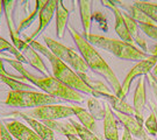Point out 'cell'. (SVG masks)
<instances>
[{"mask_svg": "<svg viewBox=\"0 0 157 140\" xmlns=\"http://www.w3.org/2000/svg\"><path fill=\"white\" fill-rule=\"evenodd\" d=\"M67 138L69 140H82L78 135H76V134H67Z\"/></svg>", "mask_w": 157, "mask_h": 140, "instance_id": "836d02e7", "label": "cell"}, {"mask_svg": "<svg viewBox=\"0 0 157 140\" xmlns=\"http://www.w3.org/2000/svg\"><path fill=\"white\" fill-rule=\"evenodd\" d=\"M28 45H30L35 50L41 53L42 55H44L48 58V61L50 62L51 68H52V74H54L55 78H57L59 82L65 84L67 86L78 91L80 94L83 92V94H86V95H91L92 97H95L94 91L79 77L78 74L76 71H73L72 69L67 64H65L63 61H61L56 55H54L45 46L41 45L36 40L32 41Z\"/></svg>", "mask_w": 157, "mask_h": 140, "instance_id": "3957f363", "label": "cell"}, {"mask_svg": "<svg viewBox=\"0 0 157 140\" xmlns=\"http://www.w3.org/2000/svg\"><path fill=\"white\" fill-rule=\"evenodd\" d=\"M70 107H71V110H72L73 114H75L76 117H78L80 124H82L84 127H86L87 130H90V131H92V132L94 133L95 130H97L95 119L92 117V114L89 112V110H85L84 107L78 106V105H70Z\"/></svg>", "mask_w": 157, "mask_h": 140, "instance_id": "44dd1931", "label": "cell"}, {"mask_svg": "<svg viewBox=\"0 0 157 140\" xmlns=\"http://www.w3.org/2000/svg\"><path fill=\"white\" fill-rule=\"evenodd\" d=\"M4 14V5H2V1L0 0V21H1V17Z\"/></svg>", "mask_w": 157, "mask_h": 140, "instance_id": "74e56055", "label": "cell"}, {"mask_svg": "<svg viewBox=\"0 0 157 140\" xmlns=\"http://www.w3.org/2000/svg\"><path fill=\"white\" fill-rule=\"evenodd\" d=\"M150 105H151L152 112L155 113V116H156V118H157V105H156V104H154L152 102H150Z\"/></svg>", "mask_w": 157, "mask_h": 140, "instance_id": "d590c367", "label": "cell"}, {"mask_svg": "<svg viewBox=\"0 0 157 140\" xmlns=\"http://www.w3.org/2000/svg\"><path fill=\"white\" fill-rule=\"evenodd\" d=\"M133 140H137V139H133Z\"/></svg>", "mask_w": 157, "mask_h": 140, "instance_id": "60d3db41", "label": "cell"}, {"mask_svg": "<svg viewBox=\"0 0 157 140\" xmlns=\"http://www.w3.org/2000/svg\"><path fill=\"white\" fill-rule=\"evenodd\" d=\"M151 73H152V74H151L152 76H154L155 78H157V63H156V64H155V67L152 68Z\"/></svg>", "mask_w": 157, "mask_h": 140, "instance_id": "8d00e7d4", "label": "cell"}, {"mask_svg": "<svg viewBox=\"0 0 157 140\" xmlns=\"http://www.w3.org/2000/svg\"><path fill=\"white\" fill-rule=\"evenodd\" d=\"M78 75H79V77L83 79L85 83L87 84L91 89L94 91L97 98H98V97H102V98H104V97L111 96L113 94L112 91H111V89L107 86L106 84L102 83L99 79L91 77L89 74H78Z\"/></svg>", "mask_w": 157, "mask_h": 140, "instance_id": "d6986e66", "label": "cell"}, {"mask_svg": "<svg viewBox=\"0 0 157 140\" xmlns=\"http://www.w3.org/2000/svg\"><path fill=\"white\" fill-rule=\"evenodd\" d=\"M152 78H154V81H155V82H156V84H157V78H155L154 76H152Z\"/></svg>", "mask_w": 157, "mask_h": 140, "instance_id": "f35d334b", "label": "cell"}, {"mask_svg": "<svg viewBox=\"0 0 157 140\" xmlns=\"http://www.w3.org/2000/svg\"><path fill=\"white\" fill-rule=\"evenodd\" d=\"M146 76H147V79L149 81L150 85H151L152 92H154V95H155V98H156V101H157V84H156V82H155V81H154V78H152L151 73L148 74V75H146Z\"/></svg>", "mask_w": 157, "mask_h": 140, "instance_id": "d6a6232c", "label": "cell"}, {"mask_svg": "<svg viewBox=\"0 0 157 140\" xmlns=\"http://www.w3.org/2000/svg\"><path fill=\"white\" fill-rule=\"evenodd\" d=\"M0 75L7 76V77H13V78H15V79H22L21 76H15V75H12V74L7 73V70H6L5 67H4V60H2V58H0Z\"/></svg>", "mask_w": 157, "mask_h": 140, "instance_id": "1f68e13d", "label": "cell"}, {"mask_svg": "<svg viewBox=\"0 0 157 140\" xmlns=\"http://www.w3.org/2000/svg\"><path fill=\"white\" fill-rule=\"evenodd\" d=\"M87 109L89 112L92 114V117L98 120H104L105 119V114H106V110H105V104H102L97 97H92L91 96L87 101Z\"/></svg>", "mask_w": 157, "mask_h": 140, "instance_id": "cb8c5ba5", "label": "cell"}, {"mask_svg": "<svg viewBox=\"0 0 157 140\" xmlns=\"http://www.w3.org/2000/svg\"><path fill=\"white\" fill-rule=\"evenodd\" d=\"M44 2H45V0H37V1H35V7H34V10L30 12L29 14H27V17L25 18V19H22V20L20 21V23H19V27L17 28V33L20 34L22 30H25L26 28L30 27V25L33 23V21L35 20L36 15L39 14L41 7L43 6Z\"/></svg>", "mask_w": 157, "mask_h": 140, "instance_id": "d4e9b609", "label": "cell"}, {"mask_svg": "<svg viewBox=\"0 0 157 140\" xmlns=\"http://www.w3.org/2000/svg\"><path fill=\"white\" fill-rule=\"evenodd\" d=\"M69 122L72 124V126L76 130V135H78L82 140H100L92 131L84 127L82 124L75 122L72 118H69Z\"/></svg>", "mask_w": 157, "mask_h": 140, "instance_id": "83f0119b", "label": "cell"}, {"mask_svg": "<svg viewBox=\"0 0 157 140\" xmlns=\"http://www.w3.org/2000/svg\"><path fill=\"white\" fill-rule=\"evenodd\" d=\"M84 39L87 40L90 42V45L109 51L113 55H115L121 60L142 61V60H146L150 56L140 50L137 47L126 43V42L118 39H109V38L97 35V34H89Z\"/></svg>", "mask_w": 157, "mask_h": 140, "instance_id": "277c9868", "label": "cell"}, {"mask_svg": "<svg viewBox=\"0 0 157 140\" xmlns=\"http://www.w3.org/2000/svg\"><path fill=\"white\" fill-rule=\"evenodd\" d=\"M15 48L20 51L23 55V57L26 58L27 63H29L33 68H35L36 70H39L40 73H42L43 75H47L48 74V69L45 67L44 62L41 58V56L39 55V53L34 49L30 45H28L27 42H25L20 39L15 43Z\"/></svg>", "mask_w": 157, "mask_h": 140, "instance_id": "30bf717a", "label": "cell"}, {"mask_svg": "<svg viewBox=\"0 0 157 140\" xmlns=\"http://www.w3.org/2000/svg\"><path fill=\"white\" fill-rule=\"evenodd\" d=\"M146 78L141 77L136 84V89L134 92V111L135 119L143 125V111L146 107Z\"/></svg>", "mask_w": 157, "mask_h": 140, "instance_id": "5bb4252c", "label": "cell"}, {"mask_svg": "<svg viewBox=\"0 0 157 140\" xmlns=\"http://www.w3.org/2000/svg\"><path fill=\"white\" fill-rule=\"evenodd\" d=\"M137 8H140L141 11L146 14L147 17L154 22H157V5L151 4V2H147V1H134L133 2Z\"/></svg>", "mask_w": 157, "mask_h": 140, "instance_id": "484cf974", "label": "cell"}, {"mask_svg": "<svg viewBox=\"0 0 157 140\" xmlns=\"http://www.w3.org/2000/svg\"><path fill=\"white\" fill-rule=\"evenodd\" d=\"M149 53H150L152 56H156V57H157V45L154 46V47L151 48V50L149 51Z\"/></svg>", "mask_w": 157, "mask_h": 140, "instance_id": "e575fe53", "label": "cell"}, {"mask_svg": "<svg viewBox=\"0 0 157 140\" xmlns=\"http://www.w3.org/2000/svg\"><path fill=\"white\" fill-rule=\"evenodd\" d=\"M79 13L83 25V38H86L90 34L91 25H92V1L80 0L78 1Z\"/></svg>", "mask_w": 157, "mask_h": 140, "instance_id": "ac0fdd59", "label": "cell"}, {"mask_svg": "<svg viewBox=\"0 0 157 140\" xmlns=\"http://www.w3.org/2000/svg\"><path fill=\"white\" fill-rule=\"evenodd\" d=\"M0 140H13L12 134L2 123H0Z\"/></svg>", "mask_w": 157, "mask_h": 140, "instance_id": "4dcf8cb0", "label": "cell"}, {"mask_svg": "<svg viewBox=\"0 0 157 140\" xmlns=\"http://www.w3.org/2000/svg\"><path fill=\"white\" fill-rule=\"evenodd\" d=\"M104 98L109 102V105H112V107L115 110V112H121V113H124V114L135 116L134 107L130 106L126 102V99H120L114 94H112L111 96H107V97H104Z\"/></svg>", "mask_w": 157, "mask_h": 140, "instance_id": "7402d4cb", "label": "cell"}, {"mask_svg": "<svg viewBox=\"0 0 157 140\" xmlns=\"http://www.w3.org/2000/svg\"><path fill=\"white\" fill-rule=\"evenodd\" d=\"M102 4L105 6H107V7H109L113 11V13H114V18H115V26H114V28H115L117 34L120 36V40L126 42V43L134 46V41H133L130 34H129L127 23L124 21V13L120 11L119 7H117V5L114 4V1H106V0H104Z\"/></svg>", "mask_w": 157, "mask_h": 140, "instance_id": "8fae6325", "label": "cell"}, {"mask_svg": "<svg viewBox=\"0 0 157 140\" xmlns=\"http://www.w3.org/2000/svg\"><path fill=\"white\" fill-rule=\"evenodd\" d=\"M11 116L20 117L22 118L23 120H26L27 124L29 125V127L33 130L42 140H55V132L51 129H49L47 125H44L42 122H40L37 119H34V118L29 117V116H26L23 112L20 111L12 112Z\"/></svg>", "mask_w": 157, "mask_h": 140, "instance_id": "7c38bea8", "label": "cell"}, {"mask_svg": "<svg viewBox=\"0 0 157 140\" xmlns=\"http://www.w3.org/2000/svg\"><path fill=\"white\" fill-rule=\"evenodd\" d=\"M10 66L14 68L17 73L21 75V78L27 81L33 85L37 86L40 89L44 91V94L58 98L61 101H67V102H77V103H83L84 102V97L83 94H80L76 90L71 89L67 86L65 84L59 82L57 78H55L51 75H47L43 77H40L32 74L29 70H27L23 67V63L17 61V60H12L8 57H5V60Z\"/></svg>", "mask_w": 157, "mask_h": 140, "instance_id": "6da1fadb", "label": "cell"}, {"mask_svg": "<svg viewBox=\"0 0 157 140\" xmlns=\"http://www.w3.org/2000/svg\"><path fill=\"white\" fill-rule=\"evenodd\" d=\"M157 63V57L156 56L150 55L146 60H142L140 61L135 67H133L129 73L127 74L126 78L124 79V83L121 85V98L120 99H124L126 95L128 94L129 89H130V85L132 82L135 77L137 76H142V75H148V74L151 73L152 68L155 67V64Z\"/></svg>", "mask_w": 157, "mask_h": 140, "instance_id": "ba28073f", "label": "cell"}, {"mask_svg": "<svg viewBox=\"0 0 157 140\" xmlns=\"http://www.w3.org/2000/svg\"><path fill=\"white\" fill-rule=\"evenodd\" d=\"M67 29H69V33L71 34L78 50L80 51L82 57L89 66V69L101 75L108 83H111L113 94L119 98H121V85H120L117 75L112 70V68L107 64L106 61L100 56V54L93 48V46L90 45V42L83 38L82 34H79L71 26H67Z\"/></svg>", "mask_w": 157, "mask_h": 140, "instance_id": "7a4b0ae2", "label": "cell"}, {"mask_svg": "<svg viewBox=\"0 0 157 140\" xmlns=\"http://www.w3.org/2000/svg\"><path fill=\"white\" fill-rule=\"evenodd\" d=\"M105 119H104V135L106 140H119V129L117 117L109 104H105Z\"/></svg>", "mask_w": 157, "mask_h": 140, "instance_id": "9a60e30c", "label": "cell"}, {"mask_svg": "<svg viewBox=\"0 0 157 140\" xmlns=\"http://www.w3.org/2000/svg\"><path fill=\"white\" fill-rule=\"evenodd\" d=\"M0 83H1V75H0Z\"/></svg>", "mask_w": 157, "mask_h": 140, "instance_id": "ab89813d", "label": "cell"}, {"mask_svg": "<svg viewBox=\"0 0 157 140\" xmlns=\"http://www.w3.org/2000/svg\"><path fill=\"white\" fill-rule=\"evenodd\" d=\"M43 40L47 45V48L54 55H56L61 61H63L71 69H73L77 74H89V70H90L89 66L86 64L84 58L78 55L73 49L48 36H44Z\"/></svg>", "mask_w": 157, "mask_h": 140, "instance_id": "8992f818", "label": "cell"}, {"mask_svg": "<svg viewBox=\"0 0 157 140\" xmlns=\"http://www.w3.org/2000/svg\"><path fill=\"white\" fill-rule=\"evenodd\" d=\"M144 129L152 137L157 135V118L154 112L150 113V116L147 118V120L144 122Z\"/></svg>", "mask_w": 157, "mask_h": 140, "instance_id": "f1b7e54d", "label": "cell"}, {"mask_svg": "<svg viewBox=\"0 0 157 140\" xmlns=\"http://www.w3.org/2000/svg\"><path fill=\"white\" fill-rule=\"evenodd\" d=\"M6 129L17 140H42L29 126L17 120H11L5 124Z\"/></svg>", "mask_w": 157, "mask_h": 140, "instance_id": "4fadbf2b", "label": "cell"}, {"mask_svg": "<svg viewBox=\"0 0 157 140\" xmlns=\"http://www.w3.org/2000/svg\"><path fill=\"white\" fill-rule=\"evenodd\" d=\"M56 6H57V1H55V0H48V1H45L44 4H43V6L41 7V10L39 12V18H40L39 27H37V29L30 36L26 38L25 42L30 43L32 41H35V39L39 36L40 34L49 26V23H50L54 14L56 13Z\"/></svg>", "mask_w": 157, "mask_h": 140, "instance_id": "9c48e42d", "label": "cell"}, {"mask_svg": "<svg viewBox=\"0 0 157 140\" xmlns=\"http://www.w3.org/2000/svg\"><path fill=\"white\" fill-rule=\"evenodd\" d=\"M115 4H119L121 7H124V10L127 11L129 14V17L132 19H134L137 23H144V25H156L152 20H150L149 18L147 17L143 12L141 11L140 8H137L136 6L133 4H129L127 1H114Z\"/></svg>", "mask_w": 157, "mask_h": 140, "instance_id": "ffe728a7", "label": "cell"}, {"mask_svg": "<svg viewBox=\"0 0 157 140\" xmlns=\"http://www.w3.org/2000/svg\"><path fill=\"white\" fill-rule=\"evenodd\" d=\"M156 137H157V135H156Z\"/></svg>", "mask_w": 157, "mask_h": 140, "instance_id": "b9f144b4", "label": "cell"}, {"mask_svg": "<svg viewBox=\"0 0 157 140\" xmlns=\"http://www.w3.org/2000/svg\"><path fill=\"white\" fill-rule=\"evenodd\" d=\"M23 113L34 119H37L40 122L59 120V119H65V118L69 119L70 117L75 116L71 107L67 105H59V104H49V105L34 107L33 110H29Z\"/></svg>", "mask_w": 157, "mask_h": 140, "instance_id": "52a82bcc", "label": "cell"}, {"mask_svg": "<svg viewBox=\"0 0 157 140\" xmlns=\"http://www.w3.org/2000/svg\"><path fill=\"white\" fill-rule=\"evenodd\" d=\"M70 11L64 1H57L56 6V33L59 39L64 36V32L67 26V20L70 15Z\"/></svg>", "mask_w": 157, "mask_h": 140, "instance_id": "e0dca14e", "label": "cell"}, {"mask_svg": "<svg viewBox=\"0 0 157 140\" xmlns=\"http://www.w3.org/2000/svg\"><path fill=\"white\" fill-rule=\"evenodd\" d=\"M61 99L51 97L44 92L36 91H13L6 97L5 104L13 107H39L49 104H58Z\"/></svg>", "mask_w": 157, "mask_h": 140, "instance_id": "5b68a950", "label": "cell"}, {"mask_svg": "<svg viewBox=\"0 0 157 140\" xmlns=\"http://www.w3.org/2000/svg\"><path fill=\"white\" fill-rule=\"evenodd\" d=\"M140 29L146 34L147 36L157 41V25H144V23H139Z\"/></svg>", "mask_w": 157, "mask_h": 140, "instance_id": "f546056e", "label": "cell"}, {"mask_svg": "<svg viewBox=\"0 0 157 140\" xmlns=\"http://www.w3.org/2000/svg\"><path fill=\"white\" fill-rule=\"evenodd\" d=\"M42 123L47 125L49 129H51L54 132L57 133H62V134H76V130L72 126V124L70 123L69 120L67 122H58V120H45Z\"/></svg>", "mask_w": 157, "mask_h": 140, "instance_id": "603a6c76", "label": "cell"}, {"mask_svg": "<svg viewBox=\"0 0 157 140\" xmlns=\"http://www.w3.org/2000/svg\"><path fill=\"white\" fill-rule=\"evenodd\" d=\"M124 21L127 23V27H128L129 34L132 36V39L134 41V43L139 46L140 48H142V51L148 54V47H147V41L144 40V38L141 35L140 33V27H139V23L135 21L134 19L129 17V14L126 12L124 13Z\"/></svg>", "mask_w": 157, "mask_h": 140, "instance_id": "2e32d148", "label": "cell"}, {"mask_svg": "<svg viewBox=\"0 0 157 140\" xmlns=\"http://www.w3.org/2000/svg\"><path fill=\"white\" fill-rule=\"evenodd\" d=\"M1 51H7V53H10V54H12V55L14 56L17 61L21 62V63H27L26 58H25L22 54L15 48V46L12 45L11 42H8L7 40H5L4 38L0 36V53H1Z\"/></svg>", "mask_w": 157, "mask_h": 140, "instance_id": "4316f807", "label": "cell"}]
</instances>
